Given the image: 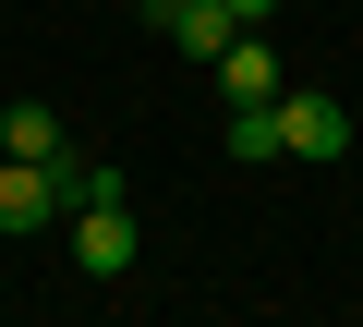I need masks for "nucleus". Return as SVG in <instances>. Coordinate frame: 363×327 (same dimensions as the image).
Returning <instances> with one entry per match:
<instances>
[{"label":"nucleus","instance_id":"nucleus-1","mask_svg":"<svg viewBox=\"0 0 363 327\" xmlns=\"http://www.w3.org/2000/svg\"><path fill=\"white\" fill-rule=\"evenodd\" d=\"M61 218H73L61 157H0V231H61Z\"/></svg>","mask_w":363,"mask_h":327},{"label":"nucleus","instance_id":"nucleus-2","mask_svg":"<svg viewBox=\"0 0 363 327\" xmlns=\"http://www.w3.org/2000/svg\"><path fill=\"white\" fill-rule=\"evenodd\" d=\"M279 157H351V109L327 85H279Z\"/></svg>","mask_w":363,"mask_h":327},{"label":"nucleus","instance_id":"nucleus-3","mask_svg":"<svg viewBox=\"0 0 363 327\" xmlns=\"http://www.w3.org/2000/svg\"><path fill=\"white\" fill-rule=\"evenodd\" d=\"M61 243H73V267H85V279H121V267H133V206H73V218H61Z\"/></svg>","mask_w":363,"mask_h":327},{"label":"nucleus","instance_id":"nucleus-4","mask_svg":"<svg viewBox=\"0 0 363 327\" xmlns=\"http://www.w3.org/2000/svg\"><path fill=\"white\" fill-rule=\"evenodd\" d=\"M218 97H230V109H267V97H279V37H230V49H218Z\"/></svg>","mask_w":363,"mask_h":327},{"label":"nucleus","instance_id":"nucleus-5","mask_svg":"<svg viewBox=\"0 0 363 327\" xmlns=\"http://www.w3.org/2000/svg\"><path fill=\"white\" fill-rule=\"evenodd\" d=\"M157 37H169V49H182V61H218V49H230V37H242V25H230V13H218V0H157Z\"/></svg>","mask_w":363,"mask_h":327},{"label":"nucleus","instance_id":"nucleus-6","mask_svg":"<svg viewBox=\"0 0 363 327\" xmlns=\"http://www.w3.org/2000/svg\"><path fill=\"white\" fill-rule=\"evenodd\" d=\"M0 157H73L61 109H49V97H13V109H0Z\"/></svg>","mask_w":363,"mask_h":327},{"label":"nucleus","instance_id":"nucleus-7","mask_svg":"<svg viewBox=\"0 0 363 327\" xmlns=\"http://www.w3.org/2000/svg\"><path fill=\"white\" fill-rule=\"evenodd\" d=\"M218 145H230V157H279V97H267V109H230Z\"/></svg>","mask_w":363,"mask_h":327},{"label":"nucleus","instance_id":"nucleus-8","mask_svg":"<svg viewBox=\"0 0 363 327\" xmlns=\"http://www.w3.org/2000/svg\"><path fill=\"white\" fill-rule=\"evenodd\" d=\"M218 13H230L242 37H267V25H279V0H218Z\"/></svg>","mask_w":363,"mask_h":327},{"label":"nucleus","instance_id":"nucleus-9","mask_svg":"<svg viewBox=\"0 0 363 327\" xmlns=\"http://www.w3.org/2000/svg\"><path fill=\"white\" fill-rule=\"evenodd\" d=\"M121 13H157V0H121Z\"/></svg>","mask_w":363,"mask_h":327}]
</instances>
